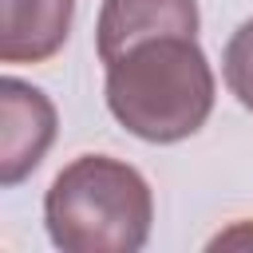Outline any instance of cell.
I'll use <instances>...</instances> for the list:
<instances>
[{"label":"cell","mask_w":253,"mask_h":253,"mask_svg":"<svg viewBox=\"0 0 253 253\" xmlns=\"http://www.w3.org/2000/svg\"><path fill=\"white\" fill-rule=\"evenodd\" d=\"M107 67V111L123 130L142 142L170 146L198 134L213 111V71L198 43L186 32L146 36L123 47Z\"/></svg>","instance_id":"obj_1"},{"label":"cell","mask_w":253,"mask_h":253,"mask_svg":"<svg viewBox=\"0 0 253 253\" xmlns=\"http://www.w3.org/2000/svg\"><path fill=\"white\" fill-rule=\"evenodd\" d=\"M43 225L63 253H138L154 225L150 182L115 154H79L51 178Z\"/></svg>","instance_id":"obj_2"},{"label":"cell","mask_w":253,"mask_h":253,"mask_svg":"<svg viewBox=\"0 0 253 253\" xmlns=\"http://www.w3.org/2000/svg\"><path fill=\"white\" fill-rule=\"evenodd\" d=\"M0 115H4L0 182L20 186L43 162L47 146L55 142V107L40 87H32L16 75H4L0 79Z\"/></svg>","instance_id":"obj_3"},{"label":"cell","mask_w":253,"mask_h":253,"mask_svg":"<svg viewBox=\"0 0 253 253\" xmlns=\"http://www.w3.org/2000/svg\"><path fill=\"white\" fill-rule=\"evenodd\" d=\"M198 0H103L99 24H95V51L99 63L115 59L123 47L162 36V32H186L198 36Z\"/></svg>","instance_id":"obj_4"},{"label":"cell","mask_w":253,"mask_h":253,"mask_svg":"<svg viewBox=\"0 0 253 253\" xmlns=\"http://www.w3.org/2000/svg\"><path fill=\"white\" fill-rule=\"evenodd\" d=\"M75 0H0V59L43 63L71 32Z\"/></svg>","instance_id":"obj_5"},{"label":"cell","mask_w":253,"mask_h":253,"mask_svg":"<svg viewBox=\"0 0 253 253\" xmlns=\"http://www.w3.org/2000/svg\"><path fill=\"white\" fill-rule=\"evenodd\" d=\"M221 75H225L229 95L245 111H253V20H245L229 36V43L221 51Z\"/></svg>","instance_id":"obj_6"}]
</instances>
